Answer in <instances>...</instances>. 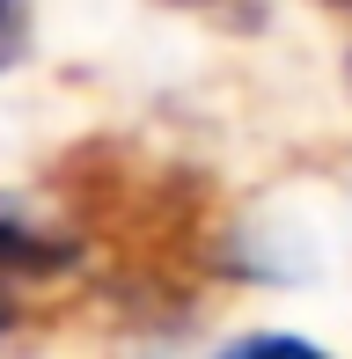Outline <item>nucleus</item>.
Returning <instances> with one entry per match:
<instances>
[{
	"label": "nucleus",
	"mask_w": 352,
	"mask_h": 359,
	"mask_svg": "<svg viewBox=\"0 0 352 359\" xmlns=\"http://www.w3.org/2000/svg\"><path fill=\"white\" fill-rule=\"evenodd\" d=\"M74 242L59 235L52 220L37 213L29 198H8L0 191V286H29V279H59L74 271Z\"/></svg>",
	"instance_id": "nucleus-1"
},
{
	"label": "nucleus",
	"mask_w": 352,
	"mask_h": 359,
	"mask_svg": "<svg viewBox=\"0 0 352 359\" xmlns=\"http://www.w3.org/2000/svg\"><path fill=\"white\" fill-rule=\"evenodd\" d=\"M213 359H330L316 337H294V330H250L235 345H220Z\"/></svg>",
	"instance_id": "nucleus-2"
},
{
	"label": "nucleus",
	"mask_w": 352,
	"mask_h": 359,
	"mask_svg": "<svg viewBox=\"0 0 352 359\" xmlns=\"http://www.w3.org/2000/svg\"><path fill=\"white\" fill-rule=\"evenodd\" d=\"M37 44V8L29 0H0V74H15Z\"/></svg>",
	"instance_id": "nucleus-3"
},
{
	"label": "nucleus",
	"mask_w": 352,
	"mask_h": 359,
	"mask_svg": "<svg viewBox=\"0 0 352 359\" xmlns=\"http://www.w3.org/2000/svg\"><path fill=\"white\" fill-rule=\"evenodd\" d=\"M323 8H338V15H352V0H323Z\"/></svg>",
	"instance_id": "nucleus-4"
},
{
	"label": "nucleus",
	"mask_w": 352,
	"mask_h": 359,
	"mask_svg": "<svg viewBox=\"0 0 352 359\" xmlns=\"http://www.w3.org/2000/svg\"><path fill=\"white\" fill-rule=\"evenodd\" d=\"M345 74H352V44H345Z\"/></svg>",
	"instance_id": "nucleus-5"
}]
</instances>
